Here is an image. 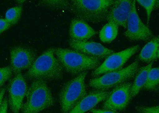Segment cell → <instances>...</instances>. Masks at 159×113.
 Listing matches in <instances>:
<instances>
[{
  "instance_id": "277c9868",
  "label": "cell",
  "mask_w": 159,
  "mask_h": 113,
  "mask_svg": "<svg viewBox=\"0 0 159 113\" xmlns=\"http://www.w3.org/2000/svg\"><path fill=\"white\" fill-rule=\"evenodd\" d=\"M26 101L23 104V113H39L53 105L54 100L46 81L34 80L26 93Z\"/></svg>"
},
{
  "instance_id": "83f0119b",
  "label": "cell",
  "mask_w": 159,
  "mask_h": 113,
  "mask_svg": "<svg viewBox=\"0 0 159 113\" xmlns=\"http://www.w3.org/2000/svg\"><path fill=\"white\" fill-rule=\"evenodd\" d=\"M6 91V89L5 88L1 89L0 90V106L1 104V102L4 98V96L5 95Z\"/></svg>"
},
{
  "instance_id": "d4e9b609",
  "label": "cell",
  "mask_w": 159,
  "mask_h": 113,
  "mask_svg": "<svg viewBox=\"0 0 159 113\" xmlns=\"http://www.w3.org/2000/svg\"><path fill=\"white\" fill-rule=\"evenodd\" d=\"M11 26L5 18H0V34L7 30Z\"/></svg>"
},
{
  "instance_id": "8fae6325",
  "label": "cell",
  "mask_w": 159,
  "mask_h": 113,
  "mask_svg": "<svg viewBox=\"0 0 159 113\" xmlns=\"http://www.w3.org/2000/svg\"><path fill=\"white\" fill-rule=\"evenodd\" d=\"M11 67L16 74L22 70L29 69L34 63L36 56L32 50L27 48L17 46L10 52Z\"/></svg>"
},
{
  "instance_id": "ffe728a7",
  "label": "cell",
  "mask_w": 159,
  "mask_h": 113,
  "mask_svg": "<svg viewBox=\"0 0 159 113\" xmlns=\"http://www.w3.org/2000/svg\"><path fill=\"white\" fill-rule=\"evenodd\" d=\"M22 11V7L20 6L10 8L6 13L5 19L11 25H15L19 21Z\"/></svg>"
},
{
  "instance_id": "484cf974",
  "label": "cell",
  "mask_w": 159,
  "mask_h": 113,
  "mask_svg": "<svg viewBox=\"0 0 159 113\" xmlns=\"http://www.w3.org/2000/svg\"><path fill=\"white\" fill-rule=\"evenodd\" d=\"M8 100L6 97L3 99L0 106V113H7Z\"/></svg>"
},
{
  "instance_id": "2e32d148",
  "label": "cell",
  "mask_w": 159,
  "mask_h": 113,
  "mask_svg": "<svg viewBox=\"0 0 159 113\" xmlns=\"http://www.w3.org/2000/svg\"><path fill=\"white\" fill-rule=\"evenodd\" d=\"M159 56V36L153 37L143 47L139 55V60L150 63L158 60Z\"/></svg>"
},
{
  "instance_id": "30bf717a",
  "label": "cell",
  "mask_w": 159,
  "mask_h": 113,
  "mask_svg": "<svg viewBox=\"0 0 159 113\" xmlns=\"http://www.w3.org/2000/svg\"><path fill=\"white\" fill-rule=\"evenodd\" d=\"M28 89L25 76L21 73L16 74L10 81L8 87V104L13 113H18L21 109Z\"/></svg>"
},
{
  "instance_id": "44dd1931",
  "label": "cell",
  "mask_w": 159,
  "mask_h": 113,
  "mask_svg": "<svg viewBox=\"0 0 159 113\" xmlns=\"http://www.w3.org/2000/svg\"><path fill=\"white\" fill-rule=\"evenodd\" d=\"M136 1L145 10L147 14V23L148 24L152 12L154 9L156 0H137Z\"/></svg>"
},
{
  "instance_id": "4316f807",
  "label": "cell",
  "mask_w": 159,
  "mask_h": 113,
  "mask_svg": "<svg viewBox=\"0 0 159 113\" xmlns=\"http://www.w3.org/2000/svg\"><path fill=\"white\" fill-rule=\"evenodd\" d=\"M92 113H119L116 111H111V110L96 109H92L91 110Z\"/></svg>"
},
{
  "instance_id": "9c48e42d",
  "label": "cell",
  "mask_w": 159,
  "mask_h": 113,
  "mask_svg": "<svg viewBox=\"0 0 159 113\" xmlns=\"http://www.w3.org/2000/svg\"><path fill=\"white\" fill-rule=\"evenodd\" d=\"M131 85V83L127 82L117 86L109 92L103 104V108L113 111H122L126 109L132 98Z\"/></svg>"
},
{
  "instance_id": "ac0fdd59",
  "label": "cell",
  "mask_w": 159,
  "mask_h": 113,
  "mask_svg": "<svg viewBox=\"0 0 159 113\" xmlns=\"http://www.w3.org/2000/svg\"><path fill=\"white\" fill-rule=\"evenodd\" d=\"M118 30L119 26L117 24L113 22H108L99 32V38L103 43H111L117 37Z\"/></svg>"
},
{
  "instance_id": "3957f363",
  "label": "cell",
  "mask_w": 159,
  "mask_h": 113,
  "mask_svg": "<svg viewBox=\"0 0 159 113\" xmlns=\"http://www.w3.org/2000/svg\"><path fill=\"white\" fill-rule=\"evenodd\" d=\"M54 52L63 69L73 75L95 70L101 65L100 59L86 55L73 49L55 48Z\"/></svg>"
},
{
  "instance_id": "4fadbf2b",
  "label": "cell",
  "mask_w": 159,
  "mask_h": 113,
  "mask_svg": "<svg viewBox=\"0 0 159 113\" xmlns=\"http://www.w3.org/2000/svg\"><path fill=\"white\" fill-rule=\"evenodd\" d=\"M132 2V0L115 1L108 13L106 20L114 22L126 29Z\"/></svg>"
},
{
  "instance_id": "7c38bea8",
  "label": "cell",
  "mask_w": 159,
  "mask_h": 113,
  "mask_svg": "<svg viewBox=\"0 0 159 113\" xmlns=\"http://www.w3.org/2000/svg\"><path fill=\"white\" fill-rule=\"evenodd\" d=\"M69 45L74 50L100 60L106 59L108 56L115 53L114 51L96 42L75 41L70 39Z\"/></svg>"
},
{
  "instance_id": "603a6c76",
  "label": "cell",
  "mask_w": 159,
  "mask_h": 113,
  "mask_svg": "<svg viewBox=\"0 0 159 113\" xmlns=\"http://www.w3.org/2000/svg\"><path fill=\"white\" fill-rule=\"evenodd\" d=\"M42 3L47 6L59 9H67L69 4V1H44Z\"/></svg>"
},
{
  "instance_id": "9a60e30c",
  "label": "cell",
  "mask_w": 159,
  "mask_h": 113,
  "mask_svg": "<svg viewBox=\"0 0 159 113\" xmlns=\"http://www.w3.org/2000/svg\"><path fill=\"white\" fill-rule=\"evenodd\" d=\"M97 32L84 21L75 18L71 21L69 28L70 39L78 41H87Z\"/></svg>"
},
{
  "instance_id": "7a4b0ae2",
  "label": "cell",
  "mask_w": 159,
  "mask_h": 113,
  "mask_svg": "<svg viewBox=\"0 0 159 113\" xmlns=\"http://www.w3.org/2000/svg\"><path fill=\"white\" fill-rule=\"evenodd\" d=\"M114 0H72L68 10L86 22L99 23L106 20Z\"/></svg>"
},
{
  "instance_id": "f1b7e54d",
  "label": "cell",
  "mask_w": 159,
  "mask_h": 113,
  "mask_svg": "<svg viewBox=\"0 0 159 113\" xmlns=\"http://www.w3.org/2000/svg\"><path fill=\"white\" fill-rule=\"evenodd\" d=\"M159 1H156L155 4L154 9L158 8L159 5Z\"/></svg>"
},
{
  "instance_id": "52a82bcc",
  "label": "cell",
  "mask_w": 159,
  "mask_h": 113,
  "mask_svg": "<svg viewBox=\"0 0 159 113\" xmlns=\"http://www.w3.org/2000/svg\"><path fill=\"white\" fill-rule=\"evenodd\" d=\"M136 1H132L131 10L128 20L126 30L124 35L132 41L148 42L154 35L148 27L144 24L138 14Z\"/></svg>"
},
{
  "instance_id": "5bb4252c",
  "label": "cell",
  "mask_w": 159,
  "mask_h": 113,
  "mask_svg": "<svg viewBox=\"0 0 159 113\" xmlns=\"http://www.w3.org/2000/svg\"><path fill=\"white\" fill-rule=\"evenodd\" d=\"M109 93L107 90H96L90 92L86 94L69 113H85L101 102L105 101Z\"/></svg>"
},
{
  "instance_id": "6da1fadb",
  "label": "cell",
  "mask_w": 159,
  "mask_h": 113,
  "mask_svg": "<svg viewBox=\"0 0 159 113\" xmlns=\"http://www.w3.org/2000/svg\"><path fill=\"white\" fill-rule=\"evenodd\" d=\"M51 48L37 58L26 74L30 80H60L63 78V68Z\"/></svg>"
},
{
  "instance_id": "e0dca14e",
  "label": "cell",
  "mask_w": 159,
  "mask_h": 113,
  "mask_svg": "<svg viewBox=\"0 0 159 113\" xmlns=\"http://www.w3.org/2000/svg\"><path fill=\"white\" fill-rule=\"evenodd\" d=\"M153 63H149L148 65L140 68L135 76V79L130 88L132 98L135 97L143 88L147 81L149 71L151 70Z\"/></svg>"
},
{
  "instance_id": "d6986e66",
  "label": "cell",
  "mask_w": 159,
  "mask_h": 113,
  "mask_svg": "<svg viewBox=\"0 0 159 113\" xmlns=\"http://www.w3.org/2000/svg\"><path fill=\"white\" fill-rule=\"evenodd\" d=\"M159 82V68H152L149 71L147 81L143 89L150 91L156 90L158 88Z\"/></svg>"
},
{
  "instance_id": "ba28073f",
  "label": "cell",
  "mask_w": 159,
  "mask_h": 113,
  "mask_svg": "<svg viewBox=\"0 0 159 113\" xmlns=\"http://www.w3.org/2000/svg\"><path fill=\"white\" fill-rule=\"evenodd\" d=\"M140 49L139 45H135L122 51L112 54L108 56L104 62L92 72V76L97 77L104 73L120 70L127 61L137 53Z\"/></svg>"
},
{
  "instance_id": "cb8c5ba5",
  "label": "cell",
  "mask_w": 159,
  "mask_h": 113,
  "mask_svg": "<svg viewBox=\"0 0 159 113\" xmlns=\"http://www.w3.org/2000/svg\"><path fill=\"white\" fill-rule=\"evenodd\" d=\"M136 109L140 113H159V106L149 107L137 106Z\"/></svg>"
},
{
  "instance_id": "5b68a950",
  "label": "cell",
  "mask_w": 159,
  "mask_h": 113,
  "mask_svg": "<svg viewBox=\"0 0 159 113\" xmlns=\"http://www.w3.org/2000/svg\"><path fill=\"white\" fill-rule=\"evenodd\" d=\"M88 72L78 75L65 83L59 94L62 113H69L86 94L85 80Z\"/></svg>"
},
{
  "instance_id": "7402d4cb",
  "label": "cell",
  "mask_w": 159,
  "mask_h": 113,
  "mask_svg": "<svg viewBox=\"0 0 159 113\" xmlns=\"http://www.w3.org/2000/svg\"><path fill=\"white\" fill-rule=\"evenodd\" d=\"M12 72L11 66L0 68V90L4 83L12 77Z\"/></svg>"
},
{
  "instance_id": "8992f818",
  "label": "cell",
  "mask_w": 159,
  "mask_h": 113,
  "mask_svg": "<svg viewBox=\"0 0 159 113\" xmlns=\"http://www.w3.org/2000/svg\"><path fill=\"white\" fill-rule=\"evenodd\" d=\"M139 68V62L136 61L124 68L92 79L89 81V85L96 90H108L134 78Z\"/></svg>"
}]
</instances>
